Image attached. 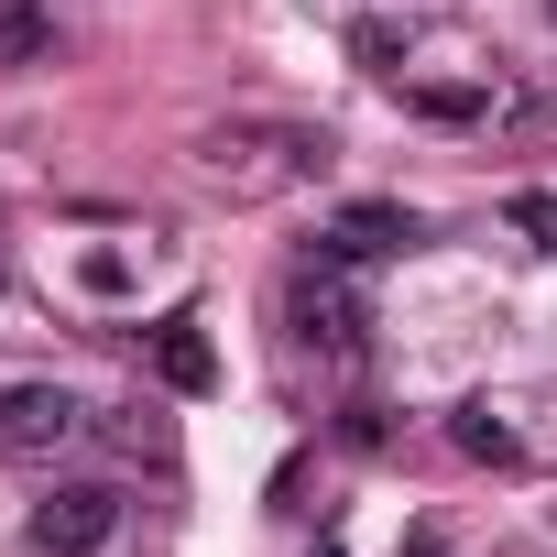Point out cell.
<instances>
[{
	"instance_id": "1",
	"label": "cell",
	"mask_w": 557,
	"mask_h": 557,
	"mask_svg": "<svg viewBox=\"0 0 557 557\" xmlns=\"http://www.w3.org/2000/svg\"><path fill=\"white\" fill-rule=\"evenodd\" d=\"M197 175L230 186V197H285V186H318L329 175V132L318 121H208L197 132Z\"/></svg>"
},
{
	"instance_id": "2",
	"label": "cell",
	"mask_w": 557,
	"mask_h": 557,
	"mask_svg": "<svg viewBox=\"0 0 557 557\" xmlns=\"http://www.w3.org/2000/svg\"><path fill=\"white\" fill-rule=\"evenodd\" d=\"M285 318H296V339H307V350H329V361H361V339H372L361 262H329V251H307V262L285 273Z\"/></svg>"
},
{
	"instance_id": "3",
	"label": "cell",
	"mask_w": 557,
	"mask_h": 557,
	"mask_svg": "<svg viewBox=\"0 0 557 557\" xmlns=\"http://www.w3.org/2000/svg\"><path fill=\"white\" fill-rule=\"evenodd\" d=\"M121 492L110 481H55L34 513H23V535H34V557H99V546H121Z\"/></svg>"
},
{
	"instance_id": "4",
	"label": "cell",
	"mask_w": 557,
	"mask_h": 557,
	"mask_svg": "<svg viewBox=\"0 0 557 557\" xmlns=\"http://www.w3.org/2000/svg\"><path fill=\"white\" fill-rule=\"evenodd\" d=\"M77 426H88V405L66 383H45V372L34 383H0V459H55Z\"/></svg>"
},
{
	"instance_id": "5",
	"label": "cell",
	"mask_w": 557,
	"mask_h": 557,
	"mask_svg": "<svg viewBox=\"0 0 557 557\" xmlns=\"http://www.w3.org/2000/svg\"><path fill=\"white\" fill-rule=\"evenodd\" d=\"M416 240H426V219H416L405 197H350V208H329V230H318L329 262H394V251H416Z\"/></svg>"
},
{
	"instance_id": "6",
	"label": "cell",
	"mask_w": 557,
	"mask_h": 557,
	"mask_svg": "<svg viewBox=\"0 0 557 557\" xmlns=\"http://www.w3.org/2000/svg\"><path fill=\"white\" fill-rule=\"evenodd\" d=\"M153 383H164V394H186V405H197V394H219V350H208V329H186V318H175V329L153 339Z\"/></svg>"
},
{
	"instance_id": "7",
	"label": "cell",
	"mask_w": 557,
	"mask_h": 557,
	"mask_svg": "<svg viewBox=\"0 0 557 557\" xmlns=\"http://www.w3.org/2000/svg\"><path fill=\"white\" fill-rule=\"evenodd\" d=\"M45 45H55V23L34 12V0H0V66H34Z\"/></svg>"
},
{
	"instance_id": "8",
	"label": "cell",
	"mask_w": 557,
	"mask_h": 557,
	"mask_svg": "<svg viewBox=\"0 0 557 557\" xmlns=\"http://www.w3.org/2000/svg\"><path fill=\"white\" fill-rule=\"evenodd\" d=\"M448 437H459V459H513V426H503L492 405H459V416H448Z\"/></svg>"
},
{
	"instance_id": "9",
	"label": "cell",
	"mask_w": 557,
	"mask_h": 557,
	"mask_svg": "<svg viewBox=\"0 0 557 557\" xmlns=\"http://www.w3.org/2000/svg\"><path fill=\"white\" fill-rule=\"evenodd\" d=\"M503 219H513L535 251H557V197H546V186H513V197H503Z\"/></svg>"
},
{
	"instance_id": "10",
	"label": "cell",
	"mask_w": 557,
	"mask_h": 557,
	"mask_svg": "<svg viewBox=\"0 0 557 557\" xmlns=\"http://www.w3.org/2000/svg\"><path fill=\"white\" fill-rule=\"evenodd\" d=\"M416 110H426V121H492L481 88H416Z\"/></svg>"
},
{
	"instance_id": "11",
	"label": "cell",
	"mask_w": 557,
	"mask_h": 557,
	"mask_svg": "<svg viewBox=\"0 0 557 557\" xmlns=\"http://www.w3.org/2000/svg\"><path fill=\"white\" fill-rule=\"evenodd\" d=\"M350 45H361V66H394V55H405V23H383V12H372Z\"/></svg>"
},
{
	"instance_id": "12",
	"label": "cell",
	"mask_w": 557,
	"mask_h": 557,
	"mask_svg": "<svg viewBox=\"0 0 557 557\" xmlns=\"http://www.w3.org/2000/svg\"><path fill=\"white\" fill-rule=\"evenodd\" d=\"M405 557H437V535H416V546H405Z\"/></svg>"
},
{
	"instance_id": "13",
	"label": "cell",
	"mask_w": 557,
	"mask_h": 557,
	"mask_svg": "<svg viewBox=\"0 0 557 557\" xmlns=\"http://www.w3.org/2000/svg\"><path fill=\"white\" fill-rule=\"evenodd\" d=\"M546 12H557V0H546Z\"/></svg>"
}]
</instances>
